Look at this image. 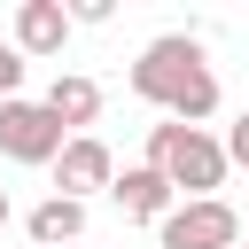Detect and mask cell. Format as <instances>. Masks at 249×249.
Masks as SVG:
<instances>
[{"mask_svg":"<svg viewBox=\"0 0 249 249\" xmlns=\"http://www.w3.org/2000/svg\"><path fill=\"white\" fill-rule=\"evenodd\" d=\"M132 93L156 101L171 124H195V132H202V117L218 109V78H210V62H202V39H195V31L148 39L140 62H132Z\"/></svg>","mask_w":249,"mask_h":249,"instance_id":"obj_1","label":"cell"},{"mask_svg":"<svg viewBox=\"0 0 249 249\" xmlns=\"http://www.w3.org/2000/svg\"><path fill=\"white\" fill-rule=\"evenodd\" d=\"M148 171H163L171 179V195H187V202H210L218 187H226V148L210 140V132H195V124H148Z\"/></svg>","mask_w":249,"mask_h":249,"instance_id":"obj_2","label":"cell"},{"mask_svg":"<svg viewBox=\"0 0 249 249\" xmlns=\"http://www.w3.org/2000/svg\"><path fill=\"white\" fill-rule=\"evenodd\" d=\"M62 140H70V132L47 117V101H23V93L0 101V156H8V163H54Z\"/></svg>","mask_w":249,"mask_h":249,"instance_id":"obj_3","label":"cell"},{"mask_svg":"<svg viewBox=\"0 0 249 249\" xmlns=\"http://www.w3.org/2000/svg\"><path fill=\"white\" fill-rule=\"evenodd\" d=\"M156 233H163V249H241V218H233L226 195H210V202H179Z\"/></svg>","mask_w":249,"mask_h":249,"instance_id":"obj_4","label":"cell"},{"mask_svg":"<svg viewBox=\"0 0 249 249\" xmlns=\"http://www.w3.org/2000/svg\"><path fill=\"white\" fill-rule=\"evenodd\" d=\"M117 179V156L93 140V132H78V140H62V156H54V187L70 195V202H86L93 187H109Z\"/></svg>","mask_w":249,"mask_h":249,"instance_id":"obj_5","label":"cell"},{"mask_svg":"<svg viewBox=\"0 0 249 249\" xmlns=\"http://www.w3.org/2000/svg\"><path fill=\"white\" fill-rule=\"evenodd\" d=\"M109 195L124 202V218H156V226H163V218L179 210V195H171V179H163V171H148V163H124V171L109 179Z\"/></svg>","mask_w":249,"mask_h":249,"instance_id":"obj_6","label":"cell"},{"mask_svg":"<svg viewBox=\"0 0 249 249\" xmlns=\"http://www.w3.org/2000/svg\"><path fill=\"white\" fill-rule=\"evenodd\" d=\"M62 39H70L62 0H23L16 8V54H62Z\"/></svg>","mask_w":249,"mask_h":249,"instance_id":"obj_7","label":"cell"},{"mask_svg":"<svg viewBox=\"0 0 249 249\" xmlns=\"http://www.w3.org/2000/svg\"><path fill=\"white\" fill-rule=\"evenodd\" d=\"M47 117L78 140V124H93V117H101V86H93V78H78V70H70V78H54V86H47Z\"/></svg>","mask_w":249,"mask_h":249,"instance_id":"obj_8","label":"cell"},{"mask_svg":"<svg viewBox=\"0 0 249 249\" xmlns=\"http://www.w3.org/2000/svg\"><path fill=\"white\" fill-rule=\"evenodd\" d=\"M23 226H31V249H62V241H78V233H86V202H70V195H47V202H39Z\"/></svg>","mask_w":249,"mask_h":249,"instance_id":"obj_9","label":"cell"},{"mask_svg":"<svg viewBox=\"0 0 249 249\" xmlns=\"http://www.w3.org/2000/svg\"><path fill=\"white\" fill-rule=\"evenodd\" d=\"M16 86H23V54L16 39H0V101H16Z\"/></svg>","mask_w":249,"mask_h":249,"instance_id":"obj_10","label":"cell"},{"mask_svg":"<svg viewBox=\"0 0 249 249\" xmlns=\"http://www.w3.org/2000/svg\"><path fill=\"white\" fill-rule=\"evenodd\" d=\"M218 148H226V163H249V109H241V117H233V132H226V140H218Z\"/></svg>","mask_w":249,"mask_h":249,"instance_id":"obj_11","label":"cell"},{"mask_svg":"<svg viewBox=\"0 0 249 249\" xmlns=\"http://www.w3.org/2000/svg\"><path fill=\"white\" fill-rule=\"evenodd\" d=\"M78 23H109V0H78V8H70V31H78Z\"/></svg>","mask_w":249,"mask_h":249,"instance_id":"obj_12","label":"cell"},{"mask_svg":"<svg viewBox=\"0 0 249 249\" xmlns=\"http://www.w3.org/2000/svg\"><path fill=\"white\" fill-rule=\"evenodd\" d=\"M0 226H8V187H0Z\"/></svg>","mask_w":249,"mask_h":249,"instance_id":"obj_13","label":"cell"}]
</instances>
